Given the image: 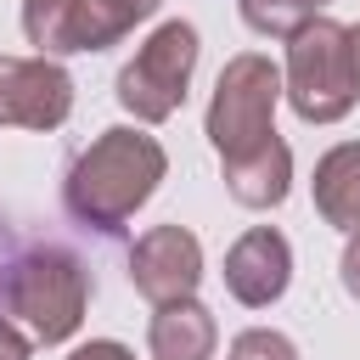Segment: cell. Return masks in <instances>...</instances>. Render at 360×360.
Instances as JSON below:
<instances>
[{
  "instance_id": "6da1fadb",
  "label": "cell",
  "mask_w": 360,
  "mask_h": 360,
  "mask_svg": "<svg viewBox=\"0 0 360 360\" xmlns=\"http://www.w3.org/2000/svg\"><path fill=\"white\" fill-rule=\"evenodd\" d=\"M163 169H169V158H163V146L152 135H141V129H101L73 158V169L62 180V202H68V214L84 231L118 236L135 219V208L158 191Z\"/></svg>"
},
{
  "instance_id": "7a4b0ae2",
  "label": "cell",
  "mask_w": 360,
  "mask_h": 360,
  "mask_svg": "<svg viewBox=\"0 0 360 360\" xmlns=\"http://www.w3.org/2000/svg\"><path fill=\"white\" fill-rule=\"evenodd\" d=\"M281 96H287V79L259 51H242L219 68V84L208 101V141H214L219 163H236V158L259 152L264 141H276V101Z\"/></svg>"
},
{
  "instance_id": "3957f363",
  "label": "cell",
  "mask_w": 360,
  "mask_h": 360,
  "mask_svg": "<svg viewBox=\"0 0 360 360\" xmlns=\"http://www.w3.org/2000/svg\"><path fill=\"white\" fill-rule=\"evenodd\" d=\"M287 101L309 124H338L360 101L354 56H349V28L332 17H309L287 39Z\"/></svg>"
},
{
  "instance_id": "277c9868",
  "label": "cell",
  "mask_w": 360,
  "mask_h": 360,
  "mask_svg": "<svg viewBox=\"0 0 360 360\" xmlns=\"http://www.w3.org/2000/svg\"><path fill=\"white\" fill-rule=\"evenodd\" d=\"M90 304V270L68 253V248H28L6 281V309L17 321H28V332L39 343H62L79 332Z\"/></svg>"
},
{
  "instance_id": "5b68a950",
  "label": "cell",
  "mask_w": 360,
  "mask_h": 360,
  "mask_svg": "<svg viewBox=\"0 0 360 360\" xmlns=\"http://www.w3.org/2000/svg\"><path fill=\"white\" fill-rule=\"evenodd\" d=\"M197 51H202V45H197V28H191V22H163V28L135 51V62L118 73V101H124L141 124H163V118L180 112V101H186Z\"/></svg>"
},
{
  "instance_id": "8992f818",
  "label": "cell",
  "mask_w": 360,
  "mask_h": 360,
  "mask_svg": "<svg viewBox=\"0 0 360 360\" xmlns=\"http://www.w3.org/2000/svg\"><path fill=\"white\" fill-rule=\"evenodd\" d=\"M73 112V79L51 56H0V124L56 129Z\"/></svg>"
},
{
  "instance_id": "52a82bcc",
  "label": "cell",
  "mask_w": 360,
  "mask_h": 360,
  "mask_svg": "<svg viewBox=\"0 0 360 360\" xmlns=\"http://www.w3.org/2000/svg\"><path fill=\"white\" fill-rule=\"evenodd\" d=\"M129 281L146 304H174L191 298L202 281V242L186 225H152L129 248Z\"/></svg>"
},
{
  "instance_id": "ba28073f",
  "label": "cell",
  "mask_w": 360,
  "mask_h": 360,
  "mask_svg": "<svg viewBox=\"0 0 360 360\" xmlns=\"http://www.w3.org/2000/svg\"><path fill=\"white\" fill-rule=\"evenodd\" d=\"M22 34L28 45H39V56L107 51L124 39V28L101 0H22Z\"/></svg>"
},
{
  "instance_id": "9c48e42d",
  "label": "cell",
  "mask_w": 360,
  "mask_h": 360,
  "mask_svg": "<svg viewBox=\"0 0 360 360\" xmlns=\"http://www.w3.org/2000/svg\"><path fill=\"white\" fill-rule=\"evenodd\" d=\"M287 281H292V248H287L281 231L253 225L248 236L231 242V253H225V287H231L236 304L264 309V304H276L287 292Z\"/></svg>"
},
{
  "instance_id": "30bf717a",
  "label": "cell",
  "mask_w": 360,
  "mask_h": 360,
  "mask_svg": "<svg viewBox=\"0 0 360 360\" xmlns=\"http://www.w3.org/2000/svg\"><path fill=\"white\" fill-rule=\"evenodd\" d=\"M214 315L197 304V298H174V304H158L152 315V332H146V349L152 360H214Z\"/></svg>"
},
{
  "instance_id": "8fae6325",
  "label": "cell",
  "mask_w": 360,
  "mask_h": 360,
  "mask_svg": "<svg viewBox=\"0 0 360 360\" xmlns=\"http://www.w3.org/2000/svg\"><path fill=\"white\" fill-rule=\"evenodd\" d=\"M287 186H292V152H287L281 135L264 141L259 152L225 163V191H231L242 208H276V202L287 197Z\"/></svg>"
},
{
  "instance_id": "7c38bea8",
  "label": "cell",
  "mask_w": 360,
  "mask_h": 360,
  "mask_svg": "<svg viewBox=\"0 0 360 360\" xmlns=\"http://www.w3.org/2000/svg\"><path fill=\"white\" fill-rule=\"evenodd\" d=\"M315 208L326 225L338 231H360V141H343L332 146L321 163H315Z\"/></svg>"
},
{
  "instance_id": "4fadbf2b",
  "label": "cell",
  "mask_w": 360,
  "mask_h": 360,
  "mask_svg": "<svg viewBox=\"0 0 360 360\" xmlns=\"http://www.w3.org/2000/svg\"><path fill=\"white\" fill-rule=\"evenodd\" d=\"M236 6H242V22L264 39H292L315 17V0H236Z\"/></svg>"
},
{
  "instance_id": "5bb4252c",
  "label": "cell",
  "mask_w": 360,
  "mask_h": 360,
  "mask_svg": "<svg viewBox=\"0 0 360 360\" xmlns=\"http://www.w3.org/2000/svg\"><path fill=\"white\" fill-rule=\"evenodd\" d=\"M225 360H298V349H292V338H281V332H270V326H253V332H242V338L231 343Z\"/></svg>"
},
{
  "instance_id": "9a60e30c",
  "label": "cell",
  "mask_w": 360,
  "mask_h": 360,
  "mask_svg": "<svg viewBox=\"0 0 360 360\" xmlns=\"http://www.w3.org/2000/svg\"><path fill=\"white\" fill-rule=\"evenodd\" d=\"M101 6H107V11H112V22L129 34V28H135V22H146V17H152L163 0H101Z\"/></svg>"
},
{
  "instance_id": "2e32d148",
  "label": "cell",
  "mask_w": 360,
  "mask_h": 360,
  "mask_svg": "<svg viewBox=\"0 0 360 360\" xmlns=\"http://www.w3.org/2000/svg\"><path fill=\"white\" fill-rule=\"evenodd\" d=\"M68 360H135L124 343H112V338H90V343H79Z\"/></svg>"
},
{
  "instance_id": "e0dca14e",
  "label": "cell",
  "mask_w": 360,
  "mask_h": 360,
  "mask_svg": "<svg viewBox=\"0 0 360 360\" xmlns=\"http://www.w3.org/2000/svg\"><path fill=\"white\" fill-rule=\"evenodd\" d=\"M343 292L349 298H360V231H349V248H343Z\"/></svg>"
},
{
  "instance_id": "ac0fdd59",
  "label": "cell",
  "mask_w": 360,
  "mask_h": 360,
  "mask_svg": "<svg viewBox=\"0 0 360 360\" xmlns=\"http://www.w3.org/2000/svg\"><path fill=\"white\" fill-rule=\"evenodd\" d=\"M17 236H11V225L0 219V304H6V281H11V270H17Z\"/></svg>"
},
{
  "instance_id": "d6986e66",
  "label": "cell",
  "mask_w": 360,
  "mask_h": 360,
  "mask_svg": "<svg viewBox=\"0 0 360 360\" xmlns=\"http://www.w3.org/2000/svg\"><path fill=\"white\" fill-rule=\"evenodd\" d=\"M0 360H28V338L0 315Z\"/></svg>"
},
{
  "instance_id": "ffe728a7",
  "label": "cell",
  "mask_w": 360,
  "mask_h": 360,
  "mask_svg": "<svg viewBox=\"0 0 360 360\" xmlns=\"http://www.w3.org/2000/svg\"><path fill=\"white\" fill-rule=\"evenodd\" d=\"M349 56H354V79H360V22L349 28Z\"/></svg>"
},
{
  "instance_id": "44dd1931",
  "label": "cell",
  "mask_w": 360,
  "mask_h": 360,
  "mask_svg": "<svg viewBox=\"0 0 360 360\" xmlns=\"http://www.w3.org/2000/svg\"><path fill=\"white\" fill-rule=\"evenodd\" d=\"M315 6H321V0H315Z\"/></svg>"
}]
</instances>
